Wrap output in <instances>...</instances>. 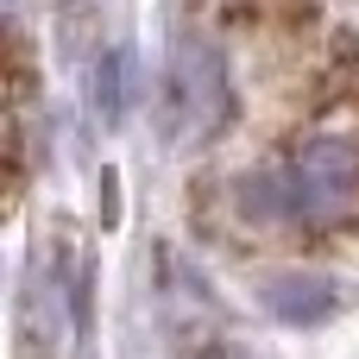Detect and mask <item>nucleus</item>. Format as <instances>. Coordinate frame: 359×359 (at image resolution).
Listing matches in <instances>:
<instances>
[{
  "label": "nucleus",
  "instance_id": "nucleus-1",
  "mask_svg": "<svg viewBox=\"0 0 359 359\" xmlns=\"http://www.w3.org/2000/svg\"><path fill=\"white\" fill-rule=\"evenodd\" d=\"M240 215L265 227H341L359 215V145L353 139H309L290 164L259 170L240 183Z\"/></svg>",
  "mask_w": 359,
  "mask_h": 359
},
{
  "label": "nucleus",
  "instance_id": "nucleus-2",
  "mask_svg": "<svg viewBox=\"0 0 359 359\" xmlns=\"http://www.w3.org/2000/svg\"><path fill=\"white\" fill-rule=\"evenodd\" d=\"M233 114V82H227V57L215 38H177L170 44V69H164V133L177 145H208Z\"/></svg>",
  "mask_w": 359,
  "mask_h": 359
},
{
  "label": "nucleus",
  "instance_id": "nucleus-3",
  "mask_svg": "<svg viewBox=\"0 0 359 359\" xmlns=\"http://www.w3.org/2000/svg\"><path fill=\"white\" fill-rule=\"evenodd\" d=\"M259 303H265V316H278L290 328H316V322H328L341 309V290L322 271H265L259 278Z\"/></svg>",
  "mask_w": 359,
  "mask_h": 359
},
{
  "label": "nucleus",
  "instance_id": "nucleus-4",
  "mask_svg": "<svg viewBox=\"0 0 359 359\" xmlns=\"http://www.w3.org/2000/svg\"><path fill=\"white\" fill-rule=\"evenodd\" d=\"M126 82H133V50L120 44V50H107L101 69H95V107H101V120H120V114H126Z\"/></svg>",
  "mask_w": 359,
  "mask_h": 359
}]
</instances>
